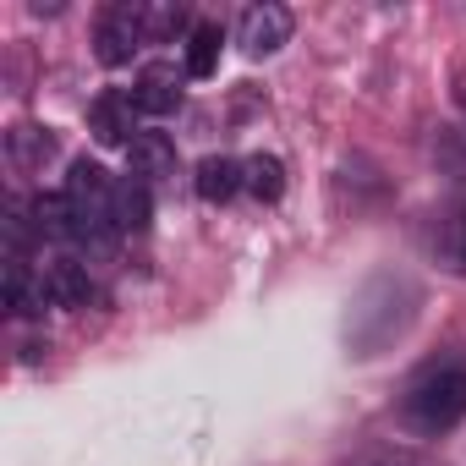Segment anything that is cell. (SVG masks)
<instances>
[{
    "instance_id": "6da1fadb",
    "label": "cell",
    "mask_w": 466,
    "mask_h": 466,
    "mask_svg": "<svg viewBox=\"0 0 466 466\" xmlns=\"http://www.w3.org/2000/svg\"><path fill=\"white\" fill-rule=\"evenodd\" d=\"M66 208H72V237L88 253H110L116 248V181L94 165V159H72L66 170Z\"/></svg>"
},
{
    "instance_id": "7a4b0ae2",
    "label": "cell",
    "mask_w": 466,
    "mask_h": 466,
    "mask_svg": "<svg viewBox=\"0 0 466 466\" xmlns=\"http://www.w3.org/2000/svg\"><path fill=\"white\" fill-rule=\"evenodd\" d=\"M400 417L417 428V433H444L466 417V368H428L406 400H400Z\"/></svg>"
},
{
    "instance_id": "3957f363",
    "label": "cell",
    "mask_w": 466,
    "mask_h": 466,
    "mask_svg": "<svg viewBox=\"0 0 466 466\" xmlns=\"http://www.w3.org/2000/svg\"><path fill=\"white\" fill-rule=\"evenodd\" d=\"M148 45V6L143 0H110L94 23V56L99 66H127Z\"/></svg>"
},
{
    "instance_id": "277c9868",
    "label": "cell",
    "mask_w": 466,
    "mask_h": 466,
    "mask_svg": "<svg viewBox=\"0 0 466 466\" xmlns=\"http://www.w3.org/2000/svg\"><path fill=\"white\" fill-rule=\"evenodd\" d=\"M137 99L132 94H121V88H105L99 99H94V110H88V127H94V137L105 143V148H116V143H137Z\"/></svg>"
},
{
    "instance_id": "5b68a950",
    "label": "cell",
    "mask_w": 466,
    "mask_h": 466,
    "mask_svg": "<svg viewBox=\"0 0 466 466\" xmlns=\"http://www.w3.org/2000/svg\"><path fill=\"white\" fill-rule=\"evenodd\" d=\"M286 39H291V12L275 6V0H264V6H248L242 23H237V45H242L248 56H275Z\"/></svg>"
},
{
    "instance_id": "8992f818",
    "label": "cell",
    "mask_w": 466,
    "mask_h": 466,
    "mask_svg": "<svg viewBox=\"0 0 466 466\" xmlns=\"http://www.w3.org/2000/svg\"><path fill=\"white\" fill-rule=\"evenodd\" d=\"M132 99H137V110H143V116H170V110L181 105V77H176V66H170V61L143 66V77H137Z\"/></svg>"
},
{
    "instance_id": "52a82bcc",
    "label": "cell",
    "mask_w": 466,
    "mask_h": 466,
    "mask_svg": "<svg viewBox=\"0 0 466 466\" xmlns=\"http://www.w3.org/2000/svg\"><path fill=\"white\" fill-rule=\"evenodd\" d=\"M132 176L148 181V187L170 181L176 176V143L165 132H137V143H132Z\"/></svg>"
},
{
    "instance_id": "ba28073f",
    "label": "cell",
    "mask_w": 466,
    "mask_h": 466,
    "mask_svg": "<svg viewBox=\"0 0 466 466\" xmlns=\"http://www.w3.org/2000/svg\"><path fill=\"white\" fill-rule=\"evenodd\" d=\"M192 187H198V198H203V203H230V198L242 192V159H230V154H208V159L198 165Z\"/></svg>"
},
{
    "instance_id": "9c48e42d",
    "label": "cell",
    "mask_w": 466,
    "mask_h": 466,
    "mask_svg": "<svg viewBox=\"0 0 466 466\" xmlns=\"http://www.w3.org/2000/svg\"><path fill=\"white\" fill-rule=\"evenodd\" d=\"M45 286H50L56 308H88V297H94V280H88V269L77 258H56L45 269Z\"/></svg>"
},
{
    "instance_id": "30bf717a",
    "label": "cell",
    "mask_w": 466,
    "mask_h": 466,
    "mask_svg": "<svg viewBox=\"0 0 466 466\" xmlns=\"http://www.w3.org/2000/svg\"><path fill=\"white\" fill-rule=\"evenodd\" d=\"M148 192H154V187L137 181V176L116 181V230H121V237H143V230H148V208H154Z\"/></svg>"
},
{
    "instance_id": "8fae6325",
    "label": "cell",
    "mask_w": 466,
    "mask_h": 466,
    "mask_svg": "<svg viewBox=\"0 0 466 466\" xmlns=\"http://www.w3.org/2000/svg\"><path fill=\"white\" fill-rule=\"evenodd\" d=\"M242 192H253L258 203H280V192H286V165H280L275 154L242 159Z\"/></svg>"
},
{
    "instance_id": "7c38bea8",
    "label": "cell",
    "mask_w": 466,
    "mask_h": 466,
    "mask_svg": "<svg viewBox=\"0 0 466 466\" xmlns=\"http://www.w3.org/2000/svg\"><path fill=\"white\" fill-rule=\"evenodd\" d=\"M28 214H34V230H39V237H50V242H66V237H72V208H66V192H39Z\"/></svg>"
},
{
    "instance_id": "4fadbf2b",
    "label": "cell",
    "mask_w": 466,
    "mask_h": 466,
    "mask_svg": "<svg viewBox=\"0 0 466 466\" xmlns=\"http://www.w3.org/2000/svg\"><path fill=\"white\" fill-rule=\"evenodd\" d=\"M12 159L23 165V170H45L50 159H56V137L50 132H39V127H12Z\"/></svg>"
},
{
    "instance_id": "5bb4252c",
    "label": "cell",
    "mask_w": 466,
    "mask_h": 466,
    "mask_svg": "<svg viewBox=\"0 0 466 466\" xmlns=\"http://www.w3.org/2000/svg\"><path fill=\"white\" fill-rule=\"evenodd\" d=\"M214 66H219V28L198 23L187 34V77H214Z\"/></svg>"
},
{
    "instance_id": "9a60e30c",
    "label": "cell",
    "mask_w": 466,
    "mask_h": 466,
    "mask_svg": "<svg viewBox=\"0 0 466 466\" xmlns=\"http://www.w3.org/2000/svg\"><path fill=\"white\" fill-rule=\"evenodd\" d=\"M433 248H439V258H444L450 269H466V214H450V219L439 225Z\"/></svg>"
},
{
    "instance_id": "2e32d148",
    "label": "cell",
    "mask_w": 466,
    "mask_h": 466,
    "mask_svg": "<svg viewBox=\"0 0 466 466\" xmlns=\"http://www.w3.org/2000/svg\"><path fill=\"white\" fill-rule=\"evenodd\" d=\"M187 28V6H148V45H165Z\"/></svg>"
}]
</instances>
